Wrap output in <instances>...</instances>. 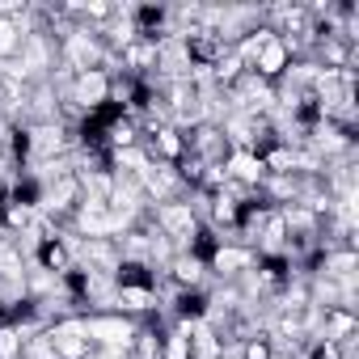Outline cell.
I'll list each match as a JSON object with an SVG mask.
<instances>
[{
	"label": "cell",
	"mask_w": 359,
	"mask_h": 359,
	"mask_svg": "<svg viewBox=\"0 0 359 359\" xmlns=\"http://www.w3.org/2000/svg\"><path fill=\"white\" fill-rule=\"evenodd\" d=\"M224 173H229V182H241V187H250V191H258V187H262V177H266L258 152H229Z\"/></svg>",
	"instance_id": "obj_2"
},
{
	"label": "cell",
	"mask_w": 359,
	"mask_h": 359,
	"mask_svg": "<svg viewBox=\"0 0 359 359\" xmlns=\"http://www.w3.org/2000/svg\"><path fill=\"white\" fill-rule=\"evenodd\" d=\"M135 330H140V321H131L123 313H93V317H85L89 346H102V351H127Z\"/></svg>",
	"instance_id": "obj_1"
}]
</instances>
